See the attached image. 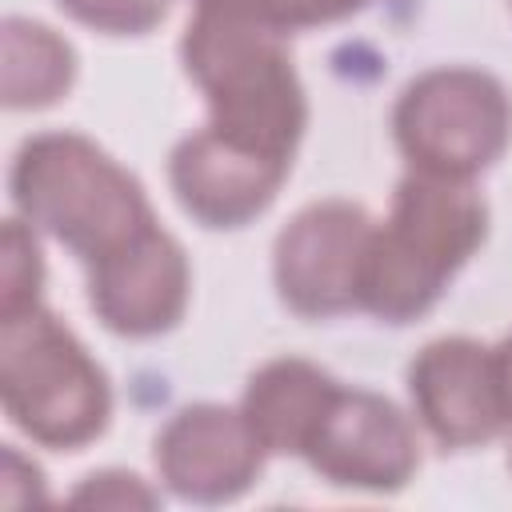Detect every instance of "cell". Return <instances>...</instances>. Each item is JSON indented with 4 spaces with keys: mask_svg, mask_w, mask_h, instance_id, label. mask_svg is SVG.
<instances>
[{
    "mask_svg": "<svg viewBox=\"0 0 512 512\" xmlns=\"http://www.w3.org/2000/svg\"><path fill=\"white\" fill-rule=\"evenodd\" d=\"M84 272L88 308L112 336L124 340H156L172 332L192 300L188 252L164 224H152Z\"/></svg>",
    "mask_w": 512,
    "mask_h": 512,
    "instance_id": "30bf717a",
    "label": "cell"
},
{
    "mask_svg": "<svg viewBox=\"0 0 512 512\" xmlns=\"http://www.w3.org/2000/svg\"><path fill=\"white\" fill-rule=\"evenodd\" d=\"M404 384H408L412 420L440 448L464 452V448H480L508 432L492 344L476 336L428 340L412 356Z\"/></svg>",
    "mask_w": 512,
    "mask_h": 512,
    "instance_id": "8fae6325",
    "label": "cell"
},
{
    "mask_svg": "<svg viewBox=\"0 0 512 512\" xmlns=\"http://www.w3.org/2000/svg\"><path fill=\"white\" fill-rule=\"evenodd\" d=\"M204 12H224V16H248L260 24H272L284 32V4L288 0H192Z\"/></svg>",
    "mask_w": 512,
    "mask_h": 512,
    "instance_id": "ac0fdd59",
    "label": "cell"
},
{
    "mask_svg": "<svg viewBox=\"0 0 512 512\" xmlns=\"http://www.w3.org/2000/svg\"><path fill=\"white\" fill-rule=\"evenodd\" d=\"M76 48L52 24L4 16L0 24V100L8 112H40L60 104L76 84Z\"/></svg>",
    "mask_w": 512,
    "mask_h": 512,
    "instance_id": "4fadbf2b",
    "label": "cell"
},
{
    "mask_svg": "<svg viewBox=\"0 0 512 512\" xmlns=\"http://www.w3.org/2000/svg\"><path fill=\"white\" fill-rule=\"evenodd\" d=\"M412 412L372 388L340 384L304 464L332 488L392 496L420 472V436Z\"/></svg>",
    "mask_w": 512,
    "mask_h": 512,
    "instance_id": "52a82bcc",
    "label": "cell"
},
{
    "mask_svg": "<svg viewBox=\"0 0 512 512\" xmlns=\"http://www.w3.org/2000/svg\"><path fill=\"white\" fill-rule=\"evenodd\" d=\"M0 404L32 444L80 452L108 432L112 380L84 340L40 304L0 316Z\"/></svg>",
    "mask_w": 512,
    "mask_h": 512,
    "instance_id": "277c9868",
    "label": "cell"
},
{
    "mask_svg": "<svg viewBox=\"0 0 512 512\" xmlns=\"http://www.w3.org/2000/svg\"><path fill=\"white\" fill-rule=\"evenodd\" d=\"M484 240L488 204L472 180H444L408 168L392 192L388 216L372 228L360 312L392 328L424 320Z\"/></svg>",
    "mask_w": 512,
    "mask_h": 512,
    "instance_id": "6da1fadb",
    "label": "cell"
},
{
    "mask_svg": "<svg viewBox=\"0 0 512 512\" xmlns=\"http://www.w3.org/2000/svg\"><path fill=\"white\" fill-rule=\"evenodd\" d=\"M180 64L208 108V124L280 160L308 128V96L288 52V32L196 8L180 32Z\"/></svg>",
    "mask_w": 512,
    "mask_h": 512,
    "instance_id": "3957f363",
    "label": "cell"
},
{
    "mask_svg": "<svg viewBox=\"0 0 512 512\" xmlns=\"http://www.w3.org/2000/svg\"><path fill=\"white\" fill-rule=\"evenodd\" d=\"M264 444L244 420L240 404H184L152 440L156 480L184 504H232L264 472Z\"/></svg>",
    "mask_w": 512,
    "mask_h": 512,
    "instance_id": "ba28073f",
    "label": "cell"
},
{
    "mask_svg": "<svg viewBox=\"0 0 512 512\" xmlns=\"http://www.w3.org/2000/svg\"><path fill=\"white\" fill-rule=\"evenodd\" d=\"M368 0H288L284 4V32H304V28H324L340 24L356 12H364Z\"/></svg>",
    "mask_w": 512,
    "mask_h": 512,
    "instance_id": "e0dca14e",
    "label": "cell"
},
{
    "mask_svg": "<svg viewBox=\"0 0 512 512\" xmlns=\"http://www.w3.org/2000/svg\"><path fill=\"white\" fill-rule=\"evenodd\" d=\"M492 364H496V384H500L504 420H508V432H512V332L492 344Z\"/></svg>",
    "mask_w": 512,
    "mask_h": 512,
    "instance_id": "d6986e66",
    "label": "cell"
},
{
    "mask_svg": "<svg viewBox=\"0 0 512 512\" xmlns=\"http://www.w3.org/2000/svg\"><path fill=\"white\" fill-rule=\"evenodd\" d=\"M336 392H340V380L316 360L272 356L248 376L240 392V412L260 436L268 456L300 460Z\"/></svg>",
    "mask_w": 512,
    "mask_h": 512,
    "instance_id": "7c38bea8",
    "label": "cell"
},
{
    "mask_svg": "<svg viewBox=\"0 0 512 512\" xmlns=\"http://www.w3.org/2000/svg\"><path fill=\"white\" fill-rule=\"evenodd\" d=\"M376 220L364 204L328 196L304 204L272 240V284L300 320L360 312V280Z\"/></svg>",
    "mask_w": 512,
    "mask_h": 512,
    "instance_id": "8992f818",
    "label": "cell"
},
{
    "mask_svg": "<svg viewBox=\"0 0 512 512\" xmlns=\"http://www.w3.org/2000/svg\"><path fill=\"white\" fill-rule=\"evenodd\" d=\"M44 304V252L40 232L16 212L4 220L0 236V316H16Z\"/></svg>",
    "mask_w": 512,
    "mask_h": 512,
    "instance_id": "5bb4252c",
    "label": "cell"
},
{
    "mask_svg": "<svg viewBox=\"0 0 512 512\" xmlns=\"http://www.w3.org/2000/svg\"><path fill=\"white\" fill-rule=\"evenodd\" d=\"M56 8L100 36H148L172 12V0H56Z\"/></svg>",
    "mask_w": 512,
    "mask_h": 512,
    "instance_id": "9a60e30c",
    "label": "cell"
},
{
    "mask_svg": "<svg viewBox=\"0 0 512 512\" xmlns=\"http://www.w3.org/2000/svg\"><path fill=\"white\" fill-rule=\"evenodd\" d=\"M288 172L292 160L260 152L212 124L180 136L168 152V184L176 204L212 232H236L264 216Z\"/></svg>",
    "mask_w": 512,
    "mask_h": 512,
    "instance_id": "9c48e42d",
    "label": "cell"
},
{
    "mask_svg": "<svg viewBox=\"0 0 512 512\" xmlns=\"http://www.w3.org/2000/svg\"><path fill=\"white\" fill-rule=\"evenodd\" d=\"M12 212L64 244L84 268L124 248L156 220L144 184L84 132H36L8 168Z\"/></svg>",
    "mask_w": 512,
    "mask_h": 512,
    "instance_id": "7a4b0ae2",
    "label": "cell"
},
{
    "mask_svg": "<svg viewBox=\"0 0 512 512\" xmlns=\"http://www.w3.org/2000/svg\"><path fill=\"white\" fill-rule=\"evenodd\" d=\"M392 140L412 172L476 180L512 144V96L472 64L424 68L392 104Z\"/></svg>",
    "mask_w": 512,
    "mask_h": 512,
    "instance_id": "5b68a950",
    "label": "cell"
},
{
    "mask_svg": "<svg viewBox=\"0 0 512 512\" xmlns=\"http://www.w3.org/2000/svg\"><path fill=\"white\" fill-rule=\"evenodd\" d=\"M508 472H512V448H508Z\"/></svg>",
    "mask_w": 512,
    "mask_h": 512,
    "instance_id": "ffe728a7",
    "label": "cell"
},
{
    "mask_svg": "<svg viewBox=\"0 0 512 512\" xmlns=\"http://www.w3.org/2000/svg\"><path fill=\"white\" fill-rule=\"evenodd\" d=\"M508 4H512V0H508Z\"/></svg>",
    "mask_w": 512,
    "mask_h": 512,
    "instance_id": "44dd1931",
    "label": "cell"
},
{
    "mask_svg": "<svg viewBox=\"0 0 512 512\" xmlns=\"http://www.w3.org/2000/svg\"><path fill=\"white\" fill-rule=\"evenodd\" d=\"M72 504H88V508H156L160 504V492L148 488L144 476L136 472H124V468H100V472H88L72 496Z\"/></svg>",
    "mask_w": 512,
    "mask_h": 512,
    "instance_id": "2e32d148",
    "label": "cell"
}]
</instances>
